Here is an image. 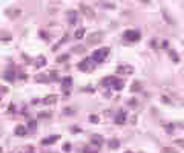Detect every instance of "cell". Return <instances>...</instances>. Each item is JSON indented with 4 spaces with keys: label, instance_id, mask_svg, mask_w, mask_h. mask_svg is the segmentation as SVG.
Masks as SVG:
<instances>
[{
    "label": "cell",
    "instance_id": "obj_14",
    "mask_svg": "<svg viewBox=\"0 0 184 153\" xmlns=\"http://www.w3.org/2000/svg\"><path fill=\"white\" fill-rule=\"evenodd\" d=\"M109 147H111L112 150H117L120 147V141H118L117 138H112L111 141H109Z\"/></svg>",
    "mask_w": 184,
    "mask_h": 153
},
{
    "label": "cell",
    "instance_id": "obj_29",
    "mask_svg": "<svg viewBox=\"0 0 184 153\" xmlns=\"http://www.w3.org/2000/svg\"><path fill=\"white\" fill-rule=\"evenodd\" d=\"M74 112H72V109H65V115H72Z\"/></svg>",
    "mask_w": 184,
    "mask_h": 153
},
{
    "label": "cell",
    "instance_id": "obj_35",
    "mask_svg": "<svg viewBox=\"0 0 184 153\" xmlns=\"http://www.w3.org/2000/svg\"><path fill=\"white\" fill-rule=\"evenodd\" d=\"M124 153H134V152H131V150H127V152H124Z\"/></svg>",
    "mask_w": 184,
    "mask_h": 153
},
{
    "label": "cell",
    "instance_id": "obj_31",
    "mask_svg": "<svg viewBox=\"0 0 184 153\" xmlns=\"http://www.w3.org/2000/svg\"><path fill=\"white\" fill-rule=\"evenodd\" d=\"M163 153H176V152L170 150V149H163Z\"/></svg>",
    "mask_w": 184,
    "mask_h": 153
},
{
    "label": "cell",
    "instance_id": "obj_33",
    "mask_svg": "<svg viewBox=\"0 0 184 153\" xmlns=\"http://www.w3.org/2000/svg\"><path fill=\"white\" fill-rule=\"evenodd\" d=\"M38 116H40V118H48V116H49V114H40Z\"/></svg>",
    "mask_w": 184,
    "mask_h": 153
},
{
    "label": "cell",
    "instance_id": "obj_34",
    "mask_svg": "<svg viewBox=\"0 0 184 153\" xmlns=\"http://www.w3.org/2000/svg\"><path fill=\"white\" fill-rule=\"evenodd\" d=\"M163 101H164V103H170V99L167 97H163Z\"/></svg>",
    "mask_w": 184,
    "mask_h": 153
},
{
    "label": "cell",
    "instance_id": "obj_16",
    "mask_svg": "<svg viewBox=\"0 0 184 153\" xmlns=\"http://www.w3.org/2000/svg\"><path fill=\"white\" fill-rule=\"evenodd\" d=\"M169 55H170V58L173 60V63H178L180 61V57L176 55V52L175 51H172V49H169Z\"/></svg>",
    "mask_w": 184,
    "mask_h": 153
},
{
    "label": "cell",
    "instance_id": "obj_2",
    "mask_svg": "<svg viewBox=\"0 0 184 153\" xmlns=\"http://www.w3.org/2000/svg\"><path fill=\"white\" fill-rule=\"evenodd\" d=\"M109 52H111V49H109L107 46H104V48H101V49L94 51V52H92L91 60H92V61H95V63H103V61H104V58L109 55Z\"/></svg>",
    "mask_w": 184,
    "mask_h": 153
},
{
    "label": "cell",
    "instance_id": "obj_4",
    "mask_svg": "<svg viewBox=\"0 0 184 153\" xmlns=\"http://www.w3.org/2000/svg\"><path fill=\"white\" fill-rule=\"evenodd\" d=\"M103 37H104V32H103V31L92 32L91 37L87 38V43H89V44H97V43H100L101 40H103Z\"/></svg>",
    "mask_w": 184,
    "mask_h": 153
},
{
    "label": "cell",
    "instance_id": "obj_27",
    "mask_svg": "<svg viewBox=\"0 0 184 153\" xmlns=\"http://www.w3.org/2000/svg\"><path fill=\"white\" fill-rule=\"evenodd\" d=\"M26 153H34V149H32V145H28V147H26Z\"/></svg>",
    "mask_w": 184,
    "mask_h": 153
},
{
    "label": "cell",
    "instance_id": "obj_28",
    "mask_svg": "<svg viewBox=\"0 0 184 153\" xmlns=\"http://www.w3.org/2000/svg\"><path fill=\"white\" fill-rule=\"evenodd\" d=\"M101 6H104V8H114L112 3H101Z\"/></svg>",
    "mask_w": 184,
    "mask_h": 153
},
{
    "label": "cell",
    "instance_id": "obj_5",
    "mask_svg": "<svg viewBox=\"0 0 184 153\" xmlns=\"http://www.w3.org/2000/svg\"><path fill=\"white\" fill-rule=\"evenodd\" d=\"M61 89H63L65 95H69V92L72 89V78L71 77H65L63 81H61Z\"/></svg>",
    "mask_w": 184,
    "mask_h": 153
},
{
    "label": "cell",
    "instance_id": "obj_15",
    "mask_svg": "<svg viewBox=\"0 0 184 153\" xmlns=\"http://www.w3.org/2000/svg\"><path fill=\"white\" fill-rule=\"evenodd\" d=\"M16 135L17 136H26V129L23 126H17L16 127Z\"/></svg>",
    "mask_w": 184,
    "mask_h": 153
},
{
    "label": "cell",
    "instance_id": "obj_30",
    "mask_svg": "<svg viewBox=\"0 0 184 153\" xmlns=\"http://www.w3.org/2000/svg\"><path fill=\"white\" fill-rule=\"evenodd\" d=\"M29 129H36V121H29Z\"/></svg>",
    "mask_w": 184,
    "mask_h": 153
},
{
    "label": "cell",
    "instance_id": "obj_23",
    "mask_svg": "<svg viewBox=\"0 0 184 153\" xmlns=\"http://www.w3.org/2000/svg\"><path fill=\"white\" fill-rule=\"evenodd\" d=\"M67 58H69V55H67V54H65V55H61V57H58V60H57V61H58V63H63V61H65V60H67Z\"/></svg>",
    "mask_w": 184,
    "mask_h": 153
},
{
    "label": "cell",
    "instance_id": "obj_11",
    "mask_svg": "<svg viewBox=\"0 0 184 153\" xmlns=\"http://www.w3.org/2000/svg\"><path fill=\"white\" fill-rule=\"evenodd\" d=\"M57 103V95H48L46 98H43V104L45 106H51Z\"/></svg>",
    "mask_w": 184,
    "mask_h": 153
},
{
    "label": "cell",
    "instance_id": "obj_20",
    "mask_svg": "<svg viewBox=\"0 0 184 153\" xmlns=\"http://www.w3.org/2000/svg\"><path fill=\"white\" fill-rule=\"evenodd\" d=\"M173 144L178 145V147H183V149H184V139H181V138H180V139H175Z\"/></svg>",
    "mask_w": 184,
    "mask_h": 153
},
{
    "label": "cell",
    "instance_id": "obj_13",
    "mask_svg": "<svg viewBox=\"0 0 184 153\" xmlns=\"http://www.w3.org/2000/svg\"><path fill=\"white\" fill-rule=\"evenodd\" d=\"M67 17H69V23L74 26V25H77V18H78V14H77V12L75 11H69V12H67Z\"/></svg>",
    "mask_w": 184,
    "mask_h": 153
},
{
    "label": "cell",
    "instance_id": "obj_7",
    "mask_svg": "<svg viewBox=\"0 0 184 153\" xmlns=\"http://www.w3.org/2000/svg\"><path fill=\"white\" fill-rule=\"evenodd\" d=\"M91 142H92V145H95V147H101L103 145V142H104V139H103V136L101 135H92L91 136Z\"/></svg>",
    "mask_w": 184,
    "mask_h": 153
},
{
    "label": "cell",
    "instance_id": "obj_21",
    "mask_svg": "<svg viewBox=\"0 0 184 153\" xmlns=\"http://www.w3.org/2000/svg\"><path fill=\"white\" fill-rule=\"evenodd\" d=\"M89 121L94 123V124H97L98 123V116L97 115H89Z\"/></svg>",
    "mask_w": 184,
    "mask_h": 153
},
{
    "label": "cell",
    "instance_id": "obj_22",
    "mask_svg": "<svg viewBox=\"0 0 184 153\" xmlns=\"http://www.w3.org/2000/svg\"><path fill=\"white\" fill-rule=\"evenodd\" d=\"M140 89H141L140 83H138V81H135V83H134V86H132V90H134V92H137V90H140Z\"/></svg>",
    "mask_w": 184,
    "mask_h": 153
},
{
    "label": "cell",
    "instance_id": "obj_19",
    "mask_svg": "<svg viewBox=\"0 0 184 153\" xmlns=\"http://www.w3.org/2000/svg\"><path fill=\"white\" fill-rule=\"evenodd\" d=\"M85 28H80V29H77V32H75V38H83V35H85Z\"/></svg>",
    "mask_w": 184,
    "mask_h": 153
},
{
    "label": "cell",
    "instance_id": "obj_6",
    "mask_svg": "<svg viewBox=\"0 0 184 153\" xmlns=\"http://www.w3.org/2000/svg\"><path fill=\"white\" fill-rule=\"evenodd\" d=\"M134 72V68L129 64H123V66H118L117 68V74H123V75H131Z\"/></svg>",
    "mask_w": 184,
    "mask_h": 153
},
{
    "label": "cell",
    "instance_id": "obj_36",
    "mask_svg": "<svg viewBox=\"0 0 184 153\" xmlns=\"http://www.w3.org/2000/svg\"><path fill=\"white\" fill-rule=\"evenodd\" d=\"M0 153H2V149H0Z\"/></svg>",
    "mask_w": 184,
    "mask_h": 153
},
{
    "label": "cell",
    "instance_id": "obj_17",
    "mask_svg": "<svg viewBox=\"0 0 184 153\" xmlns=\"http://www.w3.org/2000/svg\"><path fill=\"white\" fill-rule=\"evenodd\" d=\"M46 64V58L45 57H38L37 58V63H36V68H42V66Z\"/></svg>",
    "mask_w": 184,
    "mask_h": 153
},
{
    "label": "cell",
    "instance_id": "obj_25",
    "mask_svg": "<svg viewBox=\"0 0 184 153\" xmlns=\"http://www.w3.org/2000/svg\"><path fill=\"white\" fill-rule=\"evenodd\" d=\"M85 153H97V150H92L89 147H85Z\"/></svg>",
    "mask_w": 184,
    "mask_h": 153
},
{
    "label": "cell",
    "instance_id": "obj_24",
    "mask_svg": "<svg viewBox=\"0 0 184 153\" xmlns=\"http://www.w3.org/2000/svg\"><path fill=\"white\" fill-rule=\"evenodd\" d=\"M63 152H71V144H69V142H66V144L63 145Z\"/></svg>",
    "mask_w": 184,
    "mask_h": 153
},
{
    "label": "cell",
    "instance_id": "obj_10",
    "mask_svg": "<svg viewBox=\"0 0 184 153\" xmlns=\"http://www.w3.org/2000/svg\"><path fill=\"white\" fill-rule=\"evenodd\" d=\"M91 64H92V60L91 58H86V60H83L80 64H78V69L80 71H87L91 68Z\"/></svg>",
    "mask_w": 184,
    "mask_h": 153
},
{
    "label": "cell",
    "instance_id": "obj_1",
    "mask_svg": "<svg viewBox=\"0 0 184 153\" xmlns=\"http://www.w3.org/2000/svg\"><path fill=\"white\" fill-rule=\"evenodd\" d=\"M103 86L107 89V87H111L114 90H121L123 87H124V81L117 77H107L103 80Z\"/></svg>",
    "mask_w": 184,
    "mask_h": 153
},
{
    "label": "cell",
    "instance_id": "obj_12",
    "mask_svg": "<svg viewBox=\"0 0 184 153\" xmlns=\"http://www.w3.org/2000/svg\"><path fill=\"white\" fill-rule=\"evenodd\" d=\"M58 139H60V135H52V136H49V138L42 139V144H43V145H48V144H52V142L58 141Z\"/></svg>",
    "mask_w": 184,
    "mask_h": 153
},
{
    "label": "cell",
    "instance_id": "obj_32",
    "mask_svg": "<svg viewBox=\"0 0 184 153\" xmlns=\"http://www.w3.org/2000/svg\"><path fill=\"white\" fill-rule=\"evenodd\" d=\"M164 127H166L169 132H172V130H173V126H170V124H169V126H164Z\"/></svg>",
    "mask_w": 184,
    "mask_h": 153
},
{
    "label": "cell",
    "instance_id": "obj_26",
    "mask_svg": "<svg viewBox=\"0 0 184 153\" xmlns=\"http://www.w3.org/2000/svg\"><path fill=\"white\" fill-rule=\"evenodd\" d=\"M74 49H75V52H83L85 51L83 46H77V48H74Z\"/></svg>",
    "mask_w": 184,
    "mask_h": 153
},
{
    "label": "cell",
    "instance_id": "obj_18",
    "mask_svg": "<svg viewBox=\"0 0 184 153\" xmlns=\"http://www.w3.org/2000/svg\"><path fill=\"white\" fill-rule=\"evenodd\" d=\"M5 78L8 80V81H12V80L16 78V77H14V72H12V71H6V72H5Z\"/></svg>",
    "mask_w": 184,
    "mask_h": 153
},
{
    "label": "cell",
    "instance_id": "obj_9",
    "mask_svg": "<svg viewBox=\"0 0 184 153\" xmlns=\"http://www.w3.org/2000/svg\"><path fill=\"white\" fill-rule=\"evenodd\" d=\"M80 9L83 11V14H85L87 18H94V16H95V14H94V11H92L87 5H80Z\"/></svg>",
    "mask_w": 184,
    "mask_h": 153
},
{
    "label": "cell",
    "instance_id": "obj_3",
    "mask_svg": "<svg viewBox=\"0 0 184 153\" xmlns=\"http://www.w3.org/2000/svg\"><path fill=\"white\" fill-rule=\"evenodd\" d=\"M123 37H124L126 42H138L140 37H141V34H140L138 31H135V29H131V31H126Z\"/></svg>",
    "mask_w": 184,
    "mask_h": 153
},
{
    "label": "cell",
    "instance_id": "obj_8",
    "mask_svg": "<svg viewBox=\"0 0 184 153\" xmlns=\"http://www.w3.org/2000/svg\"><path fill=\"white\" fill-rule=\"evenodd\" d=\"M114 119H115V124H124L126 123V112L124 110H118Z\"/></svg>",
    "mask_w": 184,
    "mask_h": 153
}]
</instances>
